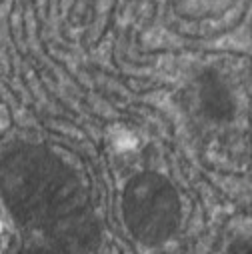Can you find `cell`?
<instances>
[{
  "mask_svg": "<svg viewBox=\"0 0 252 254\" xmlns=\"http://www.w3.org/2000/svg\"><path fill=\"white\" fill-rule=\"evenodd\" d=\"M122 212L134 238L146 244H158L174 234L180 222V200L166 178L140 174L124 190Z\"/></svg>",
  "mask_w": 252,
  "mask_h": 254,
  "instance_id": "cell-2",
  "label": "cell"
},
{
  "mask_svg": "<svg viewBox=\"0 0 252 254\" xmlns=\"http://www.w3.org/2000/svg\"><path fill=\"white\" fill-rule=\"evenodd\" d=\"M204 108L210 112L212 118H226L232 112V100H230V92L226 90V86L210 76L206 88H204V96H202Z\"/></svg>",
  "mask_w": 252,
  "mask_h": 254,
  "instance_id": "cell-3",
  "label": "cell"
},
{
  "mask_svg": "<svg viewBox=\"0 0 252 254\" xmlns=\"http://www.w3.org/2000/svg\"><path fill=\"white\" fill-rule=\"evenodd\" d=\"M4 196L14 216L64 250H88L98 240L88 194L52 152L22 146L2 162Z\"/></svg>",
  "mask_w": 252,
  "mask_h": 254,
  "instance_id": "cell-1",
  "label": "cell"
}]
</instances>
